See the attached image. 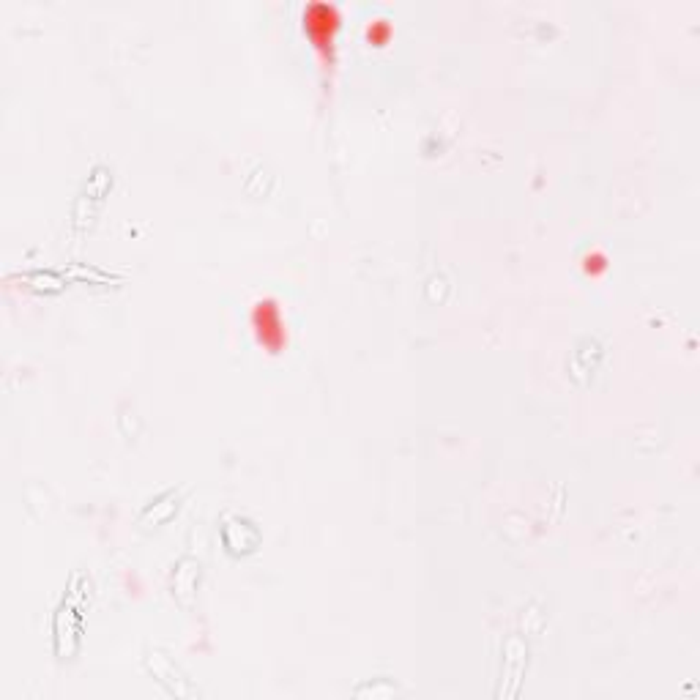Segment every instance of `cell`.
<instances>
[{"label": "cell", "mask_w": 700, "mask_h": 700, "mask_svg": "<svg viewBox=\"0 0 700 700\" xmlns=\"http://www.w3.org/2000/svg\"><path fill=\"white\" fill-rule=\"evenodd\" d=\"M175 509H178V493H175V490H167L162 498H156V501H151V506H145V512L140 515V523L143 525L165 523V520H170V515H173Z\"/></svg>", "instance_id": "cell-5"}, {"label": "cell", "mask_w": 700, "mask_h": 700, "mask_svg": "<svg viewBox=\"0 0 700 700\" xmlns=\"http://www.w3.org/2000/svg\"><path fill=\"white\" fill-rule=\"evenodd\" d=\"M197 583H200V561L192 556H184L173 569L170 577V591L181 608H192L197 597Z\"/></svg>", "instance_id": "cell-4"}, {"label": "cell", "mask_w": 700, "mask_h": 700, "mask_svg": "<svg viewBox=\"0 0 700 700\" xmlns=\"http://www.w3.org/2000/svg\"><path fill=\"white\" fill-rule=\"evenodd\" d=\"M145 665H148V670H151V676H154V679L159 681L170 695H175V698H195L197 695V690L192 687V681L186 679L184 673L175 668L173 662H170L162 651H148Z\"/></svg>", "instance_id": "cell-2"}, {"label": "cell", "mask_w": 700, "mask_h": 700, "mask_svg": "<svg viewBox=\"0 0 700 700\" xmlns=\"http://www.w3.org/2000/svg\"><path fill=\"white\" fill-rule=\"evenodd\" d=\"M110 184H113L110 173H107L104 167H96L91 178H88L85 189L80 192V197H77V203H74L72 227L77 230V233H83L85 227L91 225V219L96 217V208L102 206V200L104 195H107Z\"/></svg>", "instance_id": "cell-1"}, {"label": "cell", "mask_w": 700, "mask_h": 700, "mask_svg": "<svg viewBox=\"0 0 700 700\" xmlns=\"http://www.w3.org/2000/svg\"><path fill=\"white\" fill-rule=\"evenodd\" d=\"M222 542H225L227 553L233 556H247L252 550H258L260 531L258 525L241 515H227L222 520Z\"/></svg>", "instance_id": "cell-3"}]
</instances>
